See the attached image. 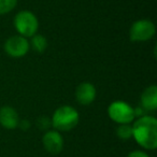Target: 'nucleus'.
Returning a JSON list of instances; mask_svg holds the SVG:
<instances>
[{
	"label": "nucleus",
	"instance_id": "13",
	"mask_svg": "<svg viewBox=\"0 0 157 157\" xmlns=\"http://www.w3.org/2000/svg\"><path fill=\"white\" fill-rule=\"evenodd\" d=\"M17 5V0H0V15L7 14L14 10Z\"/></svg>",
	"mask_w": 157,
	"mask_h": 157
},
{
	"label": "nucleus",
	"instance_id": "12",
	"mask_svg": "<svg viewBox=\"0 0 157 157\" xmlns=\"http://www.w3.org/2000/svg\"><path fill=\"white\" fill-rule=\"evenodd\" d=\"M116 135L121 140L127 141L132 137V127L130 124H122L116 129Z\"/></svg>",
	"mask_w": 157,
	"mask_h": 157
},
{
	"label": "nucleus",
	"instance_id": "9",
	"mask_svg": "<svg viewBox=\"0 0 157 157\" xmlns=\"http://www.w3.org/2000/svg\"><path fill=\"white\" fill-rule=\"evenodd\" d=\"M20 117L14 108L5 105L0 108V125L6 129H15L18 127Z\"/></svg>",
	"mask_w": 157,
	"mask_h": 157
},
{
	"label": "nucleus",
	"instance_id": "5",
	"mask_svg": "<svg viewBox=\"0 0 157 157\" xmlns=\"http://www.w3.org/2000/svg\"><path fill=\"white\" fill-rule=\"evenodd\" d=\"M156 27L150 20H139L135 22L129 30V38L133 42H144L155 36Z\"/></svg>",
	"mask_w": 157,
	"mask_h": 157
},
{
	"label": "nucleus",
	"instance_id": "16",
	"mask_svg": "<svg viewBox=\"0 0 157 157\" xmlns=\"http://www.w3.org/2000/svg\"><path fill=\"white\" fill-rule=\"evenodd\" d=\"M133 113H135V117H141V116L145 115V110L143 108H133Z\"/></svg>",
	"mask_w": 157,
	"mask_h": 157
},
{
	"label": "nucleus",
	"instance_id": "1",
	"mask_svg": "<svg viewBox=\"0 0 157 157\" xmlns=\"http://www.w3.org/2000/svg\"><path fill=\"white\" fill-rule=\"evenodd\" d=\"M132 138L145 150L157 147V120L154 116L143 115L132 124Z\"/></svg>",
	"mask_w": 157,
	"mask_h": 157
},
{
	"label": "nucleus",
	"instance_id": "8",
	"mask_svg": "<svg viewBox=\"0 0 157 157\" xmlns=\"http://www.w3.org/2000/svg\"><path fill=\"white\" fill-rule=\"evenodd\" d=\"M97 90L96 87L92 83L83 82L76 87L75 90V99L80 105H88L96 98Z\"/></svg>",
	"mask_w": 157,
	"mask_h": 157
},
{
	"label": "nucleus",
	"instance_id": "3",
	"mask_svg": "<svg viewBox=\"0 0 157 157\" xmlns=\"http://www.w3.org/2000/svg\"><path fill=\"white\" fill-rule=\"evenodd\" d=\"M14 27L20 36L31 38L38 33L39 21L33 12L23 10L18 12L14 17Z\"/></svg>",
	"mask_w": 157,
	"mask_h": 157
},
{
	"label": "nucleus",
	"instance_id": "14",
	"mask_svg": "<svg viewBox=\"0 0 157 157\" xmlns=\"http://www.w3.org/2000/svg\"><path fill=\"white\" fill-rule=\"evenodd\" d=\"M36 124H37L38 128L41 129V130H48L51 126H52V122L48 117L46 116H40L37 121H36Z\"/></svg>",
	"mask_w": 157,
	"mask_h": 157
},
{
	"label": "nucleus",
	"instance_id": "7",
	"mask_svg": "<svg viewBox=\"0 0 157 157\" xmlns=\"http://www.w3.org/2000/svg\"><path fill=\"white\" fill-rule=\"evenodd\" d=\"M43 146L48 153L57 155L63 148V138L57 130H46L42 137Z\"/></svg>",
	"mask_w": 157,
	"mask_h": 157
},
{
	"label": "nucleus",
	"instance_id": "15",
	"mask_svg": "<svg viewBox=\"0 0 157 157\" xmlns=\"http://www.w3.org/2000/svg\"><path fill=\"white\" fill-rule=\"evenodd\" d=\"M127 157H150L146 153L142 152V151H132L128 154Z\"/></svg>",
	"mask_w": 157,
	"mask_h": 157
},
{
	"label": "nucleus",
	"instance_id": "6",
	"mask_svg": "<svg viewBox=\"0 0 157 157\" xmlns=\"http://www.w3.org/2000/svg\"><path fill=\"white\" fill-rule=\"evenodd\" d=\"M30 45L27 38L23 36H13L10 37L5 43V51L9 56L14 58H20L28 53Z\"/></svg>",
	"mask_w": 157,
	"mask_h": 157
},
{
	"label": "nucleus",
	"instance_id": "11",
	"mask_svg": "<svg viewBox=\"0 0 157 157\" xmlns=\"http://www.w3.org/2000/svg\"><path fill=\"white\" fill-rule=\"evenodd\" d=\"M29 45L33 48V50L37 53H43L48 48V40L43 37L42 35L36 33L35 36L31 37V41L29 43Z\"/></svg>",
	"mask_w": 157,
	"mask_h": 157
},
{
	"label": "nucleus",
	"instance_id": "4",
	"mask_svg": "<svg viewBox=\"0 0 157 157\" xmlns=\"http://www.w3.org/2000/svg\"><path fill=\"white\" fill-rule=\"evenodd\" d=\"M109 117L117 124H130L135 120L133 108L122 100L113 101L108 108Z\"/></svg>",
	"mask_w": 157,
	"mask_h": 157
},
{
	"label": "nucleus",
	"instance_id": "10",
	"mask_svg": "<svg viewBox=\"0 0 157 157\" xmlns=\"http://www.w3.org/2000/svg\"><path fill=\"white\" fill-rule=\"evenodd\" d=\"M141 107L145 111H155L157 109V86L150 85L141 94Z\"/></svg>",
	"mask_w": 157,
	"mask_h": 157
},
{
	"label": "nucleus",
	"instance_id": "17",
	"mask_svg": "<svg viewBox=\"0 0 157 157\" xmlns=\"http://www.w3.org/2000/svg\"><path fill=\"white\" fill-rule=\"evenodd\" d=\"M18 126H20L23 130H28V129L30 128V123H29V121H26V120L20 121V123H18Z\"/></svg>",
	"mask_w": 157,
	"mask_h": 157
},
{
	"label": "nucleus",
	"instance_id": "2",
	"mask_svg": "<svg viewBox=\"0 0 157 157\" xmlns=\"http://www.w3.org/2000/svg\"><path fill=\"white\" fill-rule=\"evenodd\" d=\"M80 121L78 111L71 105H61L57 108L52 116V126L57 131H70L75 128Z\"/></svg>",
	"mask_w": 157,
	"mask_h": 157
}]
</instances>
